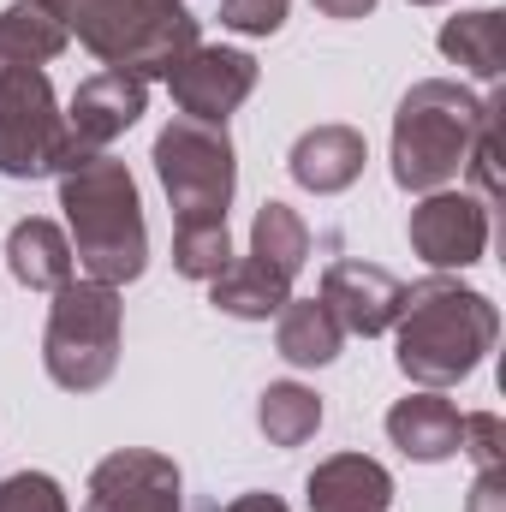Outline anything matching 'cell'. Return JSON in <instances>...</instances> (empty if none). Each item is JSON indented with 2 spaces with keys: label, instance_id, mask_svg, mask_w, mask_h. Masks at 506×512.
Returning a JSON list of instances; mask_svg holds the SVG:
<instances>
[{
  "label": "cell",
  "instance_id": "6da1fadb",
  "mask_svg": "<svg viewBox=\"0 0 506 512\" xmlns=\"http://www.w3.org/2000/svg\"><path fill=\"white\" fill-rule=\"evenodd\" d=\"M501 340V310L489 292L459 286L453 274H429L417 286H405L399 322H393V358L405 370V382L417 387H459Z\"/></svg>",
  "mask_w": 506,
  "mask_h": 512
},
{
  "label": "cell",
  "instance_id": "7a4b0ae2",
  "mask_svg": "<svg viewBox=\"0 0 506 512\" xmlns=\"http://www.w3.org/2000/svg\"><path fill=\"white\" fill-rule=\"evenodd\" d=\"M495 114H501V90L489 96H471L465 84L453 78H423L399 96V114H393V185L411 191V197H429V191H447L477 143L495 131Z\"/></svg>",
  "mask_w": 506,
  "mask_h": 512
},
{
  "label": "cell",
  "instance_id": "3957f363",
  "mask_svg": "<svg viewBox=\"0 0 506 512\" xmlns=\"http://www.w3.org/2000/svg\"><path fill=\"white\" fill-rule=\"evenodd\" d=\"M60 179V209H66V239L84 268V280L126 286L149 268V227H143V197L120 155L96 149L78 167L54 173Z\"/></svg>",
  "mask_w": 506,
  "mask_h": 512
},
{
  "label": "cell",
  "instance_id": "277c9868",
  "mask_svg": "<svg viewBox=\"0 0 506 512\" xmlns=\"http://www.w3.org/2000/svg\"><path fill=\"white\" fill-rule=\"evenodd\" d=\"M42 6L102 66L137 72L143 84L167 78L203 42V30H197V18H191L185 0H42Z\"/></svg>",
  "mask_w": 506,
  "mask_h": 512
},
{
  "label": "cell",
  "instance_id": "5b68a950",
  "mask_svg": "<svg viewBox=\"0 0 506 512\" xmlns=\"http://www.w3.org/2000/svg\"><path fill=\"white\" fill-rule=\"evenodd\" d=\"M155 179L173 203V239L191 233H227V209L239 191V149L227 126L203 120H173L155 137Z\"/></svg>",
  "mask_w": 506,
  "mask_h": 512
},
{
  "label": "cell",
  "instance_id": "8992f818",
  "mask_svg": "<svg viewBox=\"0 0 506 512\" xmlns=\"http://www.w3.org/2000/svg\"><path fill=\"white\" fill-rule=\"evenodd\" d=\"M120 340H126V298H120V286L66 280L54 292V310H48L42 370L66 393H96L120 370Z\"/></svg>",
  "mask_w": 506,
  "mask_h": 512
},
{
  "label": "cell",
  "instance_id": "52a82bcc",
  "mask_svg": "<svg viewBox=\"0 0 506 512\" xmlns=\"http://www.w3.org/2000/svg\"><path fill=\"white\" fill-rule=\"evenodd\" d=\"M84 155L90 149L72 143L42 66L0 72V179H48L78 167Z\"/></svg>",
  "mask_w": 506,
  "mask_h": 512
},
{
  "label": "cell",
  "instance_id": "ba28073f",
  "mask_svg": "<svg viewBox=\"0 0 506 512\" xmlns=\"http://www.w3.org/2000/svg\"><path fill=\"white\" fill-rule=\"evenodd\" d=\"M84 512H185V477L167 453L120 447L90 471Z\"/></svg>",
  "mask_w": 506,
  "mask_h": 512
},
{
  "label": "cell",
  "instance_id": "9c48e42d",
  "mask_svg": "<svg viewBox=\"0 0 506 512\" xmlns=\"http://www.w3.org/2000/svg\"><path fill=\"white\" fill-rule=\"evenodd\" d=\"M167 90L179 102L185 120H203V126H227V114H239L256 90V60L245 48H209L197 42L173 72H167Z\"/></svg>",
  "mask_w": 506,
  "mask_h": 512
},
{
  "label": "cell",
  "instance_id": "30bf717a",
  "mask_svg": "<svg viewBox=\"0 0 506 512\" xmlns=\"http://www.w3.org/2000/svg\"><path fill=\"white\" fill-rule=\"evenodd\" d=\"M411 251L423 256L435 274L447 268H471L489 251V203L471 191H429L411 209Z\"/></svg>",
  "mask_w": 506,
  "mask_h": 512
},
{
  "label": "cell",
  "instance_id": "8fae6325",
  "mask_svg": "<svg viewBox=\"0 0 506 512\" xmlns=\"http://www.w3.org/2000/svg\"><path fill=\"white\" fill-rule=\"evenodd\" d=\"M322 304L334 310V322L346 334H364L376 340L399 322V304H405V280L387 274L381 262H364V256H340L322 268Z\"/></svg>",
  "mask_w": 506,
  "mask_h": 512
},
{
  "label": "cell",
  "instance_id": "7c38bea8",
  "mask_svg": "<svg viewBox=\"0 0 506 512\" xmlns=\"http://www.w3.org/2000/svg\"><path fill=\"white\" fill-rule=\"evenodd\" d=\"M149 108V84L137 72H90L78 90H72V108H66V131L78 149H108L114 137H126Z\"/></svg>",
  "mask_w": 506,
  "mask_h": 512
},
{
  "label": "cell",
  "instance_id": "4fadbf2b",
  "mask_svg": "<svg viewBox=\"0 0 506 512\" xmlns=\"http://www.w3.org/2000/svg\"><path fill=\"white\" fill-rule=\"evenodd\" d=\"M364 161H370V143L358 126H310L292 155H286V173L316 191V197H334V191H352L364 179Z\"/></svg>",
  "mask_w": 506,
  "mask_h": 512
},
{
  "label": "cell",
  "instance_id": "5bb4252c",
  "mask_svg": "<svg viewBox=\"0 0 506 512\" xmlns=\"http://www.w3.org/2000/svg\"><path fill=\"white\" fill-rule=\"evenodd\" d=\"M459 423H465V411H459L447 393L417 387V393L393 399V411H387V441H393L405 459H417V465H441V459L459 453Z\"/></svg>",
  "mask_w": 506,
  "mask_h": 512
},
{
  "label": "cell",
  "instance_id": "9a60e30c",
  "mask_svg": "<svg viewBox=\"0 0 506 512\" xmlns=\"http://www.w3.org/2000/svg\"><path fill=\"white\" fill-rule=\"evenodd\" d=\"M310 512H387L393 507V477L381 459L364 453H334L304 477Z\"/></svg>",
  "mask_w": 506,
  "mask_h": 512
},
{
  "label": "cell",
  "instance_id": "2e32d148",
  "mask_svg": "<svg viewBox=\"0 0 506 512\" xmlns=\"http://www.w3.org/2000/svg\"><path fill=\"white\" fill-rule=\"evenodd\" d=\"M6 268H12V280L30 286V292H60V286L72 280L78 256H72L66 227L30 215V221H18V227L6 233Z\"/></svg>",
  "mask_w": 506,
  "mask_h": 512
},
{
  "label": "cell",
  "instance_id": "e0dca14e",
  "mask_svg": "<svg viewBox=\"0 0 506 512\" xmlns=\"http://www.w3.org/2000/svg\"><path fill=\"white\" fill-rule=\"evenodd\" d=\"M346 346V328L334 322V310L322 298H286L280 316H274V352L292 364V370H322L334 364Z\"/></svg>",
  "mask_w": 506,
  "mask_h": 512
},
{
  "label": "cell",
  "instance_id": "ac0fdd59",
  "mask_svg": "<svg viewBox=\"0 0 506 512\" xmlns=\"http://www.w3.org/2000/svg\"><path fill=\"white\" fill-rule=\"evenodd\" d=\"M441 54L453 66H465L477 84H501L506 72V12L501 6H477V12H459L441 24Z\"/></svg>",
  "mask_w": 506,
  "mask_h": 512
},
{
  "label": "cell",
  "instance_id": "d6986e66",
  "mask_svg": "<svg viewBox=\"0 0 506 512\" xmlns=\"http://www.w3.org/2000/svg\"><path fill=\"white\" fill-rule=\"evenodd\" d=\"M66 24L42 6V0H12L0 12V72H18V66H48L66 54Z\"/></svg>",
  "mask_w": 506,
  "mask_h": 512
},
{
  "label": "cell",
  "instance_id": "ffe728a7",
  "mask_svg": "<svg viewBox=\"0 0 506 512\" xmlns=\"http://www.w3.org/2000/svg\"><path fill=\"white\" fill-rule=\"evenodd\" d=\"M209 298H215V310L233 316V322H268V316H280V304L292 298V280L268 274L251 256H233V262L209 280Z\"/></svg>",
  "mask_w": 506,
  "mask_h": 512
},
{
  "label": "cell",
  "instance_id": "44dd1931",
  "mask_svg": "<svg viewBox=\"0 0 506 512\" xmlns=\"http://www.w3.org/2000/svg\"><path fill=\"white\" fill-rule=\"evenodd\" d=\"M245 256L262 262L268 274H280V280H298L304 262H310V227H304V215L292 203H262L251 221V251Z\"/></svg>",
  "mask_w": 506,
  "mask_h": 512
},
{
  "label": "cell",
  "instance_id": "7402d4cb",
  "mask_svg": "<svg viewBox=\"0 0 506 512\" xmlns=\"http://www.w3.org/2000/svg\"><path fill=\"white\" fill-rule=\"evenodd\" d=\"M256 429L268 435V447H304L322 429V399L304 382H268L256 399Z\"/></svg>",
  "mask_w": 506,
  "mask_h": 512
},
{
  "label": "cell",
  "instance_id": "603a6c76",
  "mask_svg": "<svg viewBox=\"0 0 506 512\" xmlns=\"http://www.w3.org/2000/svg\"><path fill=\"white\" fill-rule=\"evenodd\" d=\"M0 512H72V501L48 471H12L0 483Z\"/></svg>",
  "mask_w": 506,
  "mask_h": 512
},
{
  "label": "cell",
  "instance_id": "cb8c5ba5",
  "mask_svg": "<svg viewBox=\"0 0 506 512\" xmlns=\"http://www.w3.org/2000/svg\"><path fill=\"white\" fill-rule=\"evenodd\" d=\"M459 453L477 465V471H501L506 465V423L495 411H471L459 423Z\"/></svg>",
  "mask_w": 506,
  "mask_h": 512
},
{
  "label": "cell",
  "instance_id": "d4e9b609",
  "mask_svg": "<svg viewBox=\"0 0 506 512\" xmlns=\"http://www.w3.org/2000/svg\"><path fill=\"white\" fill-rule=\"evenodd\" d=\"M292 0H221V24L239 36H274L286 24Z\"/></svg>",
  "mask_w": 506,
  "mask_h": 512
},
{
  "label": "cell",
  "instance_id": "484cf974",
  "mask_svg": "<svg viewBox=\"0 0 506 512\" xmlns=\"http://www.w3.org/2000/svg\"><path fill=\"white\" fill-rule=\"evenodd\" d=\"M465 512H506V465H501V471H477Z\"/></svg>",
  "mask_w": 506,
  "mask_h": 512
},
{
  "label": "cell",
  "instance_id": "4316f807",
  "mask_svg": "<svg viewBox=\"0 0 506 512\" xmlns=\"http://www.w3.org/2000/svg\"><path fill=\"white\" fill-rule=\"evenodd\" d=\"M221 512H292V507L280 495H268V489H251V495H233Z\"/></svg>",
  "mask_w": 506,
  "mask_h": 512
},
{
  "label": "cell",
  "instance_id": "83f0119b",
  "mask_svg": "<svg viewBox=\"0 0 506 512\" xmlns=\"http://www.w3.org/2000/svg\"><path fill=\"white\" fill-rule=\"evenodd\" d=\"M316 12H322V18H370L376 0H316Z\"/></svg>",
  "mask_w": 506,
  "mask_h": 512
},
{
  "label": "cell",
  "instance_id": "f1b7e54d",
  "mask_svg": "<svg viewBox=\"0 0 506 512\" xmlns=\"http://www.w3.org/2000/svg\"><path fill=\"white\" fill-rule=\"evenodd\" d=\"M411 6H441V0H411Z\"/></svg>",
  "mask_w": 506,
  "mask_h": 512
}]
</instances>
